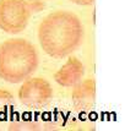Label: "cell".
<instances>
[{
  "label": "cell",
  "mask_w": 125,
  "mask_h": 131,
  "mask_svg": "<svg viewBox=\"0 0 125 131\" xmlns=\"http://www.w3.org/2000/svg\"><path fill=\"white\" fill-rule=\"evenodd\" d=\"M38 40L46 54L64 59L82 44L84 26L74 12L65 10L51 12L38 27Z\"/></svg>",
  "instance_id": "cell-1"
},
{
  "label": "cell",
  "mask_w": 125,
  "mask_h": 131,
  "mask_svg": "<svg viewBox=\"0 0 125 131\" xmlns=\"http://www.w3.org/2000/svg\"><path fill=\"white\" fill-rule=\"evenodd\" d=\"M42 129L39 121L29 118H20L14 120L9 125L10 131H38Z\"/></svg>",
  "instance_id": "cell-7"
},
{
  "label": "cell",
  "mask_w": 125,
  "mask_h": 131,
  "mask_svg": "<svg viewBox=\"0 0 125 131\" xmlns=\"http://www.w3.org/2000/svg\"><path fill=\"white\" fill-rule=\"evenodd\" d=\"M70 1L80 6H90L95 3V0H70Z\"/></svg>",
  "instance_id": "cell-10"
},
{
  "label": "cell",
  "mask_w": 125,
  "mask_h": 131,
  "mask_svg": "<svg viewBox=\"0 0 125 131\" xmlns=\"http://www.w3.org/2000/svg\"><path fill=\"white\" fill-rule=\"evenodd\" d=\"M18 99L26 108L42 110L50 104L53 88L50 83L42 77H28L22 81L18 90Z\"/></svg>",
  "instance_id": "cell-4"
},
{
  "label": "cell",
  "mask_w": 125,
  "mask_h": 131,
  "mask_svg": "<svg viewBox=\"0 0 125 131\" xmlns=\"http://www.w3.org/2000/svg\"><path fill=\"white\" fill-rule=\"evenodd\" d=\"M39 57L34 46L23 38H10L0 44V79L18 83L38 68Z\"/></svg>",
  "instance_id": "cell-2"
},
{
  "label": "cell",
  "mask_w": 125,
  "mask_h": 131,
  "mask_svg": "<svg viewBox=\"0 0 125 131\" xmlns=\"http://www.w3.org/2000/svg\"><path fill=\"white\" fill-rule=\"evenodd\" d=\"M71 101L77 110H91L96 102V82L92 79H86L72 86Z\"/></svg>",
  "instance_id": "cell-5"
},
{
  "label": "cell",
  "mask_w": 125,
  "mask_h": 131,
  "mask_svg": "<svg viewBox=\"0 0 125 131\" xmlns=\"http://www.w3.org/2000/svg\"><path fill=\"white\" fill-rule=\"evenodd\" d=\"M15 99L14 96L6 90H0V114L9 112L14 107Z\"/></svg>",
  "instance_id": "cell-8"
},
{
  "label": "cell",
  "mask_w": 125,
  "mask_h": 131,
  "mask_svg": "<svg viewBox=\"0 0 125 131\" xmlns=\"http://www.w3.org/2000/svg\"><path fill=\"white\" fill-rule=\"evenodd\" d=\"M27 4H28L29 11H31L32 15L39 14L46 7V1L44 0H27Z\"/></svg>",
  "instance_id": "cell-9"
},
{
  "label": "cell",
  "mask_w": 125,
  "mask_h": 131,
  "mask_svg": "<svg viewBox=\"0 0 125 131\" xmlns=\"http://www.w3.org/2000/svg\"><path fill=\"white\" fill-rule=\"evenodd\" d=\"M85 76V65L79 58L70 57L54 74V80L62 87H72Z\"/></svg>",
  "instance_id": "cell-6"
},
{
  "label": "cell",
  "mask_w": 125,
  "mask_h": 131,
  "mask_svg": "<svg viewBox=\"0 0 125 131\" xmlns=\"http://www.w3.org/2000/svg\"><path fill=\"white\" fill-rule=\"evenodd\" d=\"M27 0H0V29L9 34L22 32L31 18Z\"/></svg>",
  "instance_id": "cell-3"
}]
</instances>
